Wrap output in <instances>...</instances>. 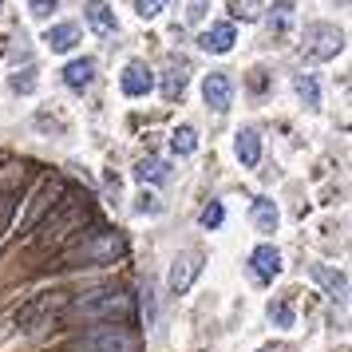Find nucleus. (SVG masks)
I'll list each match as a JSON object with an SVG mask.
<instances>
[{"instance_id":"1","label":"nucleus","mask_w":352,"mask_h":352,"mask_svg":"<svg viewBox=\"0 0 352 352\" xmlns=\"http://www.w3.org/2000/svg\"><path fill=\"white\" fill-rule=\"evenodd\" d=\"M123 250H127L123 234H115V230H96L91 238H83L80 245H72L64 254V261L67 265H107V261H115Z\"/></svg>"},{"instance_id":"2","label":"nucleus","mask_w":352,"mask_h":352,"mask_svg":"<svg viewBox=\"0 0 352 352\" xmlns=\"http://www.w3.org/2000/svg\"><path fill=\"white\" fill-rule=\"evenodd\" d=\"M76 317H87V320H127L131 317V297L119 293V289H91L83 293L80 301L72 305Z\"/></svg>"},{"instance_id":"3","label":"nucleus","mask_w":352,"mask_h":352,"mask_svg":"<svg viewBox=\"0 0 352 352\" xmlns=\"http://www.w3.org/2000/svg\"><path fill=\"white\" fill-rule=\"evenodd\" d=\"M344 52V32L336 24H309L305 28V40H301V56L313 60V64H324Z\"/></svg>"},{"instance_id":"4","label":"nucleus","mask_w":352,"mask_h":352,"mask_svg":"<svg viewBox=\"0 0 352 352\" xmlns=\"http://www.w3.org/2000/svg\"><path fill=\"white\" fill-rule=\"evenodd\" d=\"M139 349V336L119 329V324H99L91 333H83L76 340V352H135Z\"/></svg>"},{"instance_id":"5","label":"nucleus","mask_w":352,"mask_h":352,"mask_svg":"<svg viewBox=\"0 0 352 352\" xmlns=\"http://www.w3.org/2000/svg\"><path fill=\"white\" fill-rule=\"evenodd\" d=\"M64 178L60 175H48V178H40V186H36L32 194V202H28V214H24V222H20V230H32L40 218H44V210H52L56 202H60V194H64Z\"/></svg>"},{"instance_id":"6","label":"nucleus","mask_w":352,"mask_h":352,"mask_svg":"<svg viewBox=\"0 0 352 352\" xmlns=\"http://www.w3.org/2000/svg\"><path fill=\"white\" fill-rule=\"evenodd\" d=\"M198 273H202V254H178L175 261H170V273H166V285H170V293L175 297H182V293H190V285L198 281Z\"/></svg>"},{"instance_id":"7","label":"nucleus","mask_w":352,"mask_h":352,"mask_svg":"<svg viewBox=\"0 0 352 352\" xmlns=\"http://www.w3.org/2000/svg\"><path fill=\"white\" fill-rule=\"evenodd\" d=\"M83 214H87V198H72L67 206H60L56 214H48V222H44V241H52V238H64L72 226L80 222Z\"/></svg>"},{"instance_id":"8","label":"nucleus","mask_w":352,"mask_h":352,"mask_svg":"<svg viewBox=\"0 0 352 352\" xmlns=\"http://www.w3.org/2000/svg\"><path fill=\"white\" fill-rule=\"evenodd\" d=\"M119 87H123V96L139 99V96H151V87H155V76H151V67L143 60H131L123 67V76H119Z\"/></svg>"},{"instance_id":"9","label":"nucleus","mask_w":352,"mask_h":352,"mask_svg":"<svg viewBox=\"0 0 352 352\" xmlns=\"http://www.w3.org/2000/svg\"><path fill=\"white\" fill-rule=\"evenodd\" d=\"M202 99H206L210 111H226L230 107V99H234V83L226 72H210L206 80H202Z\"/></svg>"},{"instance_id":"10","label":"nucleus","mask_w":352,"mask_h":352,"mask_svg":"<svg viewBox=\"0 0 352 352\" xmlns=\"http://www.w3.org/2000/svg\"><path fill=\"white\" fill-rule=\"evenodd\" d=\"M234 40H238V32H234V24H210L206 32L198 36V44H202V52H210V56H226V52L234 48Z\"/></svg>"},{"instance_id":"11","label":"nucleus","mask_w":352,"mask_h":352,"mask_svg":"<svg viewBox=\"0 0 352 352\" xmlns=\"http://www.w3.org/2000/svg\"><path fill=\"white\" fill-rule=\"evenodd\" d=\"M250 270H254L257 281H273L281 273V254L273 245H257L254 254H250Z\"/></svg>"},{"instance_id":"12","label":"nucleus","mask_w":352,"mask_h":352,"mask_svg":"<svg viewBox=\"0 0 352 352\" xmlns=\"http://www.w3.org/2000/svg\"><path fill=\"white\" fill-rule=\"evenodd\" d=\"M83 16H87V24H91L99 36H115V32H119V20H115V12H111V4H107V0H87Z\"/></svg>"},{"instance_id":"13","label":"nucleus","mask_w":352,"mask_h":352,"mask_svg":"<svg viewBox=\"0 0 352 352\" xmlns=\"http://www.w3.org/2000/svg\"><path fill=\"white\" fill-rule=\"evenodd\" d=\"M234 155H238L241 166H257L261 162V135L254 127H241L234 135Z\"/></svg>"},{"instance_id":"14","label":"nucleus","mask_w":352,"mask_h":352,"mask_svg":"<svg viewBox=\"0 0 352 352\" xmlns=\"http://www.w3.org/2000/svg\"><path fill=\"white\" fill-rule=\"evenodd\" d=\"M186 83H190V64H186V60H170L166 76H162V96L178 99L182 91H186Z\"/></svg>"},{"instance_id":"15","label":"nucleus","mask_w":352,"mask_h":352,"mask_svg":"<svg viewBox=\"0 0 352 352\" xmlns=\"http://www.w3.org/2000/svg\"><path fill=\"white\" fill-rule=\"evenodd\" d=\"M44 44H48V52H72L80 44V24H56V28H48Z\"/></svg>"},{"instance_id":"16","label":"nucleus","mask_w":352,"mask_h":352,"mask_svg":"<svg viewBox=\"0 0 352 352\" xmlns=\"http://www.w3.org/2000/svg\"><path fill=\"white\" fill-rule=\"evenodd\" d=\"M91 80H96V60H87V56H83V60H72V64L64 67V83L72 91H83Z\"/></svg>"},{"instance_id":"17","label":"nucleus","mask_w":352,"mask_h":352,"mask_svg":"<svg viewBox=\"0 0 352 352\" xmlns=\"http://www.w3.org/2000/svg\"><path fill=\"white\" fill-rule=\"evenodd\" d=\"M250 218H254V230H257V234H273V230H277V206H273L270 198H254Z\"/></svg>"},{"instance_id":"18","label":"nucleus","mask_w":352,"mask_h":352,"mask_svg":"<svg viewBox=\"0 0 352 352\" xmlns=\"http://www.w3.org/2000/svg\"><path fill=\"white\" fill-rule=\"evenodd\" d=\"M313 277H317L320 285L329 289V297H333V301H344V297H349V277H344V273H336V270H324V265H317V270H313Z\"/></svg>"},{"instance_id":"19","label":"nucleus","mask_w":352,"mask_h":352,"mask_svg":"<svg viewBox=\"0 0 352 352\" xmlns=\"http://www.w3.org/2000/svg\"><path fill=\"white\" fill-rule=\"evenodd\" d=\"M293 8H297L293 0H277V4H273V12H270V40H273V36H285L289 32V24H293Z\"/></svg>"},{"instance_id":"20","label":"nucleus","mask_w":352,"mask_h":352,"mask_svg":"<svg viewBox=\"0 0 352 352\" xmlns=\"http://www.w3.org/2000/svg\"><path fill=\"white\" fill-rule=\"evenodd\" d=\"M135 178H139V182H166V178H170V166L151 155V159H143L135 166Z\"/></svg>"},{"instance_id":"21","label":"nucleus","mask_w":352,"mask_h":352,"mask_svg":"<svg viewBox=\"0 0 352 352\" xmlns=\"http://www.w3.org/2000/svg\"><path fill=\"white\" fill-rule=\"evenodd\" d=\"M293 91H297V99H301L305 107H320V87L309 72H301V76L293 80Z\"/></svg>"},{"instance_id":"22","label":"nucleus","mask_w":352,"mask_h":352,"mask_svg":"<svg viewBox=\"0 0 352 352\" xmlns=\"http://www.w3.org/2000/svg\"><path fill=\"white\" fill-rule=\"evenodd\" d=\"M170 151H175V155H194V151H198V131H194L190 123L178 127L175 135H170Z\"/></svg>"},{"instance_id":"23","label":"nucleus","mask_w":352,"mask_h":352,"mask_svg":"<svg viewBox=\"0 0 352 352\" xmlns=\"http://www.w3.org/2000/svg\"><path fill=\"white\" fill-rule=\"evenodd\" d=\"M265 317L273 320V324H281V329H293V305H289V297H277V301L265 305Z\"/></svg>"},{"instance_id":"24","label":"nucleus","mask_w":352,"mask_h":352,"mask_svg":"<svg viewBox=\"0 0 352 352\" xmlns=\"http://www.w3.org/2000/svg\"><path fill=\"white\" fill-rule=\"evenodd\" d=\"M226 4H230V16L241 20V24L261 20V4H257V0H226Z\"/></svg>"},{"instance_id":"25","label":"nucleus","mask_w":352,"mask_h":352,"mask_svg":"<svg viewBox=\"0 0 352 352\" xmlns=\"http://www.w3.org/2000/svg\"><path fill=\"white\" fill-rule=\"evenodd\" d=\"M139 309H143V324H146V329H155V317H159V309H155V289H151V281L139 289Z\"/></svg>"},{"instance_id":"26","label":"nucleus","mask_w":352,"mask_h":352,"mask_svg":"<svg viewBox=\"0 0 352 352\" xmlns=\"http://www.w3.org/2000/svg\"><path fill=\"white\" fill-rule=\"evenodd\" d=\"M8 87H12L16 96H32V91H36V67H24V72H12V80H8Z\"/></svg>"},{"instance_id":"27","label":"nucleus","mask_w":352,"mask_h":352,"mask_svg":"<svg viewBox=\"0 0 352 352\" xmlns=\"http://www.w3.org/2000/svg\"><path fill=\"white\" fill-rule=\"evenodd\" d=\"M222 218H226L222 202H206V206H202V214H198V226H202V230H218V226H222Z\"/></svg>"},{"instance_id":"28","label":"nucleus","mask_w":352,"mask_h":352,"mask_svg":"<svg viewBox=\"0 0 352 352\" xmlns=\"http://www.w3.org/2000/svg\"><path fill=\"white\" fill-rule=\"evenodd\" d=\"M12 210H16V190H0V234L12 222Z\"/></svg>"},{"instance_id":"29","label":"nucleus","mask_w":352,"mask_h":352,"mask_svg":"<svg viewBox=\"0 0 352 352\" xmlns=\"http://www.w3.org/2000/svg\"><path fill=\"white\" fill-rule=\"evenodd\" d=\"M162 8H166V0H135V12H139L143 20H155Z\"/></svg>"},{"instance_id":"30","label":"nucleus","mask_w":352,"mask_h":352,"mask_svg":"<svg viewBox=\"0 0 352 352\" xmlns=\"http://www.w3.org/2000/svg\"><path fill=\"white\" fill-rule=\"evenodd\" d=\"M56 4H60V0H28V12H32L36 20H44V16L56 12Z\"/></svg>"},{"instance_id":"31","label":"nucleus","mask_w":352,"mask_h":352,"mask_svg":"<svg viewBox=\"0 0 352 352\" xmlns=\"http://www.w3.org/2000/svg\"><path fill=\"white\" fill-rule=\"evenodd\" d=\"M135 210H139V214H155V210H159V202H155V194H143V198L135 202Z\"/></svg>"},{"instance_id":"32","label":"nucleus","mask_w":352,"mask_h":352,"mask_svg":"<svg viewBox=\"0 0 352 352\" xmlns=\"http://www.w3.org/2000/svg\"><path fill=\"white\" fill-rule=\"evenodd\" d=\"M206 4H210V0H190L186 16H190V20H202V12H206Z\"/></svg>"},{"instance_id":"33","label":"nucleus","mask_w":352,"mask_h":352,"mask_svg":"<svg viewBox=\"0 0 352 352\" xmlns=\"http://www.w3.org/2000/svg\"><path fill=\"white\" fill-rule=\"evenodd\" d=\"M261 352H285V349H281V344H270V349H261Z\"/></svg>"}]
</instances>
